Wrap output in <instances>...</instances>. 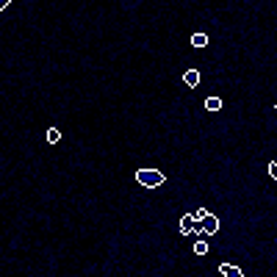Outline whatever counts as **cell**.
Wrapping results in <instances>:
<instances>
[{
  "mask_svg": "<svg viewBox=\"0 0 277 277\" xmlns=\"http://www.w3.org/2000/svg\"><path fill=\"white\" fill-rule=\"evenodd\" d=\"M183 83H186V86H197V83H200V72H197V70H186V72H183Z\"/></svg>",
  "mask_w": 277,
  "mask_h": 277,
  "instance_id": "5",
  "label": "cell"
},
{
  "mask_svg": "<svg viewBox=\"0 0 277 277\" xmlns=\"http://www.w3.org/2000/svg\"><path fill=\"white\" fill-rule=\"evenodd\" d=\"M219 274H225V277H244V272H241L239 266H233V263H219Z\"/></svg>",
  "mask_w": 277,
  "mask_h": 277,
  "instance_id": "4",
  "label": "cell"
},
{
  "mask_svg": "<svg viewBox=\"0 0 277 277\" xmlns=\"http://www.w3.org/2000/svg\"><path fill=\"white\" fill-rule=\"evenodd\" d=\"M219 227L222 225H219V219H216L214 214H205L197 222V233H205V236H216V233H219Z\"/></svg>",
  "mask_w": 277,
  "mask_h": 277,
  "instance_id": "2",
  "label": "cell"
},
{
  "mask_svg": "<svg viewBox=\"0 0 277 277\" xmlns=\"http://www.w3.org/2000/svg\"><path fill=\"white\" fill-rule=\"evenodd\" d=\"M136 180L144 188H158L161 183H164V175H161L158 169H139L136 172Z\"/></svg>",
  "mask_w": 277,
  "mask_h": 277,
  "instance_id": "1",
  "label": "cell"
},
{
  "mask_svg": "<svg viewBox=\"0 0 277 277\" xmlns=\"http://www.w3.org/2000/svg\"><path fill=\"white\" fill-rule=\"evenodd\" d=\"M178 230H180V236H191L194 230H197V219H194L191 214L180 216V225H178Z\"/></svg>",
  "mask_w": 277,
  "mask_h": 277,
  "instance_id": "3",
  "label": "cell"
},
{
  "mask_svg": "<svg viewBox=\"0 0 277 277\" xmlns=\"http://www.w3.org/2000/svg\"><path fill=\"white\" fill-rule=\"evenodd\" d=\"M205 214H208V211H205V208H197V211H194L191 216H194V219H197V222H200V219H202V216H205Z\"/></svg>",
  "mask_w": 277,
  "mask_h": 277,
  "instance_id": "11",
  "label": "cell"
},
{
  "mask_svg": "<svg viewBox=\"0 0 277 277\" xmlns=\"http://www.w3.org/2000/svg\"><path fill=\"white\" fill-rule=\"evenodd\" d=\"M9 3H11V0H0V11H3L6 6H9Z\"/></svg>",
  "mask_w": 277,
  "mask_h": 277,
  "instance_id": "12",
  "label": "cell"
},
{
  "mask_svg": "<svg viewBox=\"0 0 277 277\" xmlns=\"http://www.w3.org/2000/svg\"><path fill=\"white\" fill-rule=\"evenodd\" d=\"M58 139H61V131H58V127H50V131H47V141H50V144H56Z\"/></svg>",
  "mask_w": 277,
  "mask_h": 277,
  "instance_id": "8",
  "label": "cell"
},
{
  "mask_svg": "<svg viewBox=\"0 0 277 277\" xmlns=\"http://www.w3.org/2000/svg\"><path fill=\"white\" fill-rule=\"evenodd\" d=\"M269 178H277V164L274 161H269Z\"/></svg>",
  "mask_w": 277,
  "mask_h": 277,
  "instance_id": "10",
  "label": "cell"
},
{
  "mask_svg": "<svg viewBox=\"0 0 277 277\" xmlns=\"http://www.w3.org/2000/svg\"><path fill=\"white\" fill-rule=\"evenodd\" d=\"M191 45L200 50V47H205V45H208V36H205V33H194V36H191Z\"/></svg>",
  "mask_w": 277,
  "mask_h": 277,
  "instance_id": "6",
  "label": "cell"
},
{
  "mask_svg": "<svg viewBox=\"0 0 277 277\" xmlns=\"http://www.w3.org/2000/svg\"><path fill=\"white\" fill-rule=\"evenodd\" d=\"M194 252H197V255H205V252H208V241H205V239H197V244H194Z\"/></svg>",
  "mask_w": 277,
  "mask_h": 277,
  "instance_id": "9",
  "label": "cell"
},
{
  "mask_svg": "<svg viewBox=\"0 0 277 277\" xmlns=\"http://www.w3.org/2000/svg\"><path fill=\"white\" fill-rule=\"evenodd\" d=\"M205 108H208V111H219V108H222V100H219V97H208V100H205Z\"/></svg>",
  "mask_w": 277,
  "mask_h": 277,
  "instance_id": "7",
  "label": "cell"
}]
</instances>
